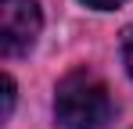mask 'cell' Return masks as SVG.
Masks as SVG:
<instances>
[{
	"instance_id": "6da1fadb",
	"label": "cell",
	"mask_w": 133,
	"mask_h": 129,
	"mask_svg": "<svg viewBox=\"0 0 133 129\" xmlns=\"http://www.w3.org/2000/svg\"><path fill=\"white\" fill-rule=\"evenodd\" d=\"M54 111H58V122L65 129H101L111 118L108 86L94 72L79 68V72H72V75H65L58 83Z\"/></svg>"
},
{
	"instance_id": "7a4b0ae2",
	"label": "cell",
	"mask_w": 133,
	"mask_h": 129,
	"mask_svg": "<svg viewBox=\"0 0 133 129\" xmlns=\"http://www.w3.org/2000/svg\"><path fill=\"white\" fill-rule=\"evenodd\" d=\"M43 29L36 0H0V47L4 54H25Z\"/></svg>"
},
{
	"instance_id": "3957f363",
	"label": "cell",
	"mask_w": 133,
	"mask_h": 129,
	"mask_svg": "<svg viewBox=\"0 0 133 129\" xmlns=\"http://www.w3.org/2000/svg\"><path fill=\"white\" fill-rule=\"evenodd\" d=\"M122 61H126V72L133 75V25L122 32Z\"/></svg>"
},
{
	"instance_id": "277c9868",
	"label": "cell",
	"mask_w": 133,
	"mask_h": 129,
	"mask_svg": "<svg viewBox=\"0 0 133 129\" xmlns=\"http://www.w3.org/2000/svg\"><path fill=\"white\" fill-rule=\"evenodd\" d=\"M11 104H15V83H11V75L4 79V118L11 115Z\"/></svg>"
},
{
	"instance_id": "5b68a950",
	"label": "cell",
	"mask_w": 133,
	"mask_h": 129,
	"mask_svg": "<svg viewBox=\"0 0 133 129\" xmlns=\"http://www.w3.org/2000/svg\"><path fill=\"white\" fill-rule=\"evenodd\" d=\"M87 7H97V11H111V7H119V4H126V0H83Z\"/></svg>"
}]
</instances>
